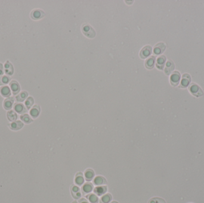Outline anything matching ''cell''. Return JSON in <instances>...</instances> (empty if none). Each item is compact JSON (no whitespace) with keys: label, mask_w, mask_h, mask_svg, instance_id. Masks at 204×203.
<instances>
[{"label":"cell","mask_w":204,"mask_h":203,"mask_svg":"<svg viewBox=\"0 0 204 203\" xmlns=\"http://www.w3.org/2000/svg\"><path fill=\"white\" fill-rule=\"evenodd\" d=\"M82 31L84 35L89 38H94L96 36V31L88 24H84L82 26Z\"/></svg>","instance_id":"6da1fadb"},{"label":"cell","mask_w":204,"mask_h":203,"mask_svg":"<svg viewBox=\"0 0 204 203\" xmlns=\"http://www.w3.org/2000/svg\"><path fill=\"white\" fill-rule=\"evenodd\" d=\"M189 91L191 92V93L193 95V96L196 97H199L202 96L203 95V91L202 90V89L196 84H192L190 85V86L189 88Z\"/></svg>","instance_id":"7a4b0ae2"},{"label":"cell","mask_w":204,"mask_h":203,"mask_svg":"<svg viewBox=\"0 0 204 203\" xmlns=\"http://www.w3.org/2000/svg\"><path fill=\"white\" fill-rule=\"evenodd\" d=\"M45 16L44 12L39 9L34 10L31 13V17L34 20H39L44 17Z\"/></svg>","instance_id":"3957f363"},{"label":"cell","mask_w":204,"mask_h":203,"mask_svg":"<svg viewBox=\"0 0 204 203\" xmlns=\"http://www.w3.org/2000/svg\"><path fill=\"white\" fill-rule=\"evenodd\" d=\"M152 47L150 45H146L144 47L140 52V57L143 59H146L152 53Z\"/></svg>","instance_id":"277c9868"},{"label":"cell","mask_w":204,"mask_h":203,"mask_svg":"<svg viewBox=\"0 0 204 203\" xmlns=\"http://www.w3.org/2000/svg\"><path fill=\"white\" fill-rule=\"evenodd\" d=\"M71 191L72 197L75 200H79L82 195L80 188L77 185H72L71 188Z\"/></svg>","instance_id":"5b68a950"},{"label":"cell","mask_w":204,"mask_h":203,"mask_svg":"<svg viewBox=\"0 0 204 203\" xmlns=\"http://www.w3.org/2000/svg\"><path fill=\"white\" fill-rule=\"evenodd\" d=\"M107 191V187L106 185L102 186H97L93 189L94 194L97 195V196H102L106 193Z\"/></svg>","instance_id":"8992f818"},{"label":"cell","mask_w":204,"mask_h":203,"mask_svg":"<svg viewBox=\"0 0 204 203\" xmlns=\"http://www.w3.org/2000/svg\"><path fill=\"white\" fill-rule=\"evenodd\" d=\"M94 189V186L93 183L91 182H86L85 183L82 188H81V190H82V193L83 195H88L90 194L93 190Z\"/></svg>","instance_id":"52a82bcc"},{"label":"cell","mask_w":204,"mask_h":203,"mask_svg":"<svg viewBox=\"0 0 204 203\" xmlns=\"http://www.w3.org/2000/svg\"><path fill=\"white\" fill-rule=\"evenodd\" d=\"M166 48V45L164 43H160L157 44L154 49V53L155 55H159L161 54L164 52Z\"/></svg>","instance_id":"ba28073f"},{"label":"cell","mask_w":204,"mask_h":203,"mask_svg":"<svg viewBox=\"0 0 204 203\" xmlns=\"http://www.w3.org/2000/svg\"><path fill=\"white\" fill-rule=\"evenodd\" d=\"M180 79V75L179 72H174L170 77V82L172 85L176 86L179 84Z\"/></svg>","instance_id":"9c48e42d"},{"label":"cell","mask_w":204,"mask_h":203,"mask_svg":"<svg viewBox=\"0 0 204 203\" xmlns=\"http://www.w3.org/2000/svg\"><path fill=\"white\" fill-rule=\"evenodd\" d=\"M190 81H191V77H190V76L187 73L184 74L182 76L180 87L183 88L187 87L190 84Z\"/></svg>","instance_id":"30bf717a"},{"label":"cell","mask_w":204,"mask_h":203,"mask_svg":"<svg viewBox=\"0 0 204 203\" xmlns=\"http://www.w3.org/2000/svg\"><path fill=\"white\" fill-rule=\"evenodd\" d=\"M75 183L77 186H81L84 183V177L82 172H78L75 177Z\"/></svg>","instance_id":"8fae6325"},{"label":"cell","mask_w":204,"mask_h":203,"mask_svg":"<svg viewBox=\"0 0 204 203\" xmlns=\"http://www.w3.org/2000/svg\"><path fill=\"white\" fill-rule=\"evenodd\" d=\"M107 183V181L102 176H97L93 179V184L96 186L105 185Z\"/></svg>","instance_id":"7c38bea8"},{"label":"cell","mask_w":204,"mask_h":203,"mask_svg":"<svg viewBox=\"0 0 204 203\" xmlns=\"http://www.w3.org/2000/svg\"><path fill=\"white\" fill-rule=\"evenodd\" d=\"M10 88H11V89L13 91V93L14 95H16L18 93H19V92L20 90V85L17 81H16V80H12L10 84Z\"/></svg>","instance_id":"4fadbf2b"},{"label":"cell","mask_w":204,"mask_h":203,"mask_svg":"<svg viewBox=\"0 0 204 203\" xmlns=\"http://www.w3.org/2000/svg\"><path fill=\"white\" fill-rule=\"evenodd\" d=\"M94 171L91 169H88L84 172V178L87 182L92 181L94 178Z\"/></svg>","instance_id":"5bb4252c"},{"label":"cell","mask_w":204,"mask_h":203,"mask_svg":"<svg viewBox=\"0 0 204 203\" xmlns=\"http://www.w3.org/2000/svg\"><path fill=\"white\" fill-rule=\"evenodd\" d=\"M8 126H9L10 128L12 130H18L22 128V127L23 126V123L21 121L18 120V121H14V122L9 124Z\"/></svg>","instance_id":"9a60e30c"},{"label":"cell","mask_w":204,"mask_h":203,"mask_svg":"<svg viewBox=\"0 0 204 203\" xmlns=\"http://www.w3.org/2000/svg\"><path fill=\"white\" fill-rule=\"evenodd\" d=\"M166 61V57L164 56H161L157 59L156 61V67L160 70H162Z\"/></svg>","instance_id":"2e32d148"},{"label":"cell","mask_w":204,"mask_h":203,"mask_svg":"<svg viewBox=\"0 0 204 203\" xmlns=\"http://www.w3.org/2000/svg\"><path fill=\"white\" fill-rule=\"evenodd\" d=\"M174 63H173V61L170 60H168L166 63V66L164 70L165 73L167 75H169L171 73V72L174 70Z\"/></svg>","instance_id":"e0dca14e"},{"label":"cell","mask_w":204,"mask_h":203,"mask_svg":"<svg viewBox=\"0 0 204 203\" xmlns=\"http://www.w3.org/2000/svg\"><path fill=\"white\" fill-rule=\"evenodd\" d=\"M155 59L156 58L155 56H151L146 60L145 62V66L147 69H152L154 67Z\"/></svg>","instance_id":"ac0fdd59"},{"label":"cell","mask_w":204,"mask_h":203,"mask_svg":"<svg viewBox=\"0 0 204 203\" xmlns=\"http://www.w3.org/2000/svg\"><path fill=\"white\" fill-rule=\"evenodd\" d=\"M4 69L6 74L8 75H12L14 73V67L8 61H7L4 65Z\"/></svg>","instance_id":"d6986e66"},{"label":"cell","mask_w":204,"mask_h":203,"mask_svg":"<svg viewBox=\"0 0 204 203\" xmlns=\"http://www.w3.org/2000/svg\"><path fill=\"white\" fill-rule=\"evenodd\" d=\"M14 104V98L13 97H9L6 99L4 101V107L6 110L11 109L13 105Z\"/></svg>","instance_id":"ffe728a7"},{"label":"cell","mask_w":204,"mask_h":203,"mask_svg":"<svg viewBox=\"0 0 204 203\" xmlns=\"http://www.w3.org/2000/svg\"><path fill=\"white\" fill-rule=\"evenodd\" d=\"M112 196L111 194H105L100 199V203H110L112 201Z\"/></svg>","instance_id":"44dd1931"},{"label":"cell","mask_w":204,"mask_h":203,"mask_svg":"<svg viewBox=\"0 0 204 203\" xmlns=\"http://www.w3.org/2000/svg\"><path fill=\"white\" fill-rule=\"evenodd\" d=\"M40 111H41V109H40L39 106L38 105H35L33 107V108L30 111V114L32 117L36 118L39 116L40 113Z\"/></svg>","instance_id":"7402d4cb"},{"label":"cell","mask_w":204,"mask_h":203,"mask_svg":"<svg viewBox=\"0 0 204 203\" xmlns=\"http://www.w3.org/2000/svg\"><path fill=\"white\" fill-rule=\"evenodd\" d=\"M86 198L90 203H98L99 201L98 196L95 194H89L86 196Z\"/></svg>","instance_id":"603a6c76"},{"label":"cell","mask_w":204,"mask_h":203,"mask_svg":"<svg viewBox=\"0 0 204 203\" xmlns=\"http://www.w3.org/2000/svg\"><path fill=\"white\" fill-rule=\"evenodd\" d=\"M14 109L16 112H18L20 114L24 113L26 112V108L25 107V106L22 104H16L15 107H14Z\"/></svg>","instance_id":"cb8c5ba5"},{"label":"cell","mask_w":204,"mask_h":203,"mask_svg":"<svg viewBox=\"0 0 204 203\" xmlns=\"http://www.w3.org/2000/svg\"><path fill=\"white\" fill-rule=\"evenodd\" d=\"M0 92H1L2 96L3 97H8L10 96V95H11L10 89L7 86H5V87L1 88V89H0Z\"/></svg>","instance_id":"d4e9b609"},{"label":"cell","mask_w":204,"mask_h":203,"mask_svg":"<svg viewBox=\"0 0 204 203\" xmlns=\"http://www.w3.org/2000/svg\"><path fill=\"white\" fill-rule=\"evenodd\" d=\"M28 96V93L26 91H22L18 95L16 98L17 101L22 102L27 98Z\"/></svg>","instance_id":"484cf974"},{"label":"cell","mask_w":204,"mask_h":203,"mask_svg":"<svg viewBox=\"0 0 204 203\" xmlns=\"http://www.w3.org/2000/svg\"><path fill=\"white\" fill-rule=\"evenodd\" d=\"M7 118L11 121H15L18 118V116L14 111L10 110L7 112Z\"/></svg>","instance_id":"4316f807"},{"label":"cell","mask_w":204,"mask_h":203,"mask_svg":"<svg viewBox=\"0 0 204 203\" xmlns=\"http://www.w3.org/2000/svg\"><path fill=\"white\" fill-rule=\"evenodd\" d=\"M148 203H166L165 200L160 197H154L149 200Z\"/></svg>","instance_id":"83f0119b"},{"label":"cell","mask_w":204,"mask_h":203,"mask_svg":"<svg viewBox=\"0 0 204 203\" xmlns=\"http://www.w3.org/2000/svg\"><path fill=\"white\" fill-rule=\"evenodd\" d=\"M20 119L26 123H30L33 121L32 119L30 117V116L28 114H26L22 115L20 116Z\"/></svg>","instance_id":"f1b7e54d"},{"label":"cell","mask_w":204,"mask_h":203,"mask_svg":"<svg viewBox=\"0 0 204 203\" xmlns=\"http://www.w3.org/2000/svg\"><path fill=\"white\" fill-rule=\"evenodd\" d=\"M34 100L32 97H29L28 98V99L26 100V102H25V105L27 107V109H29L32 106V105L34 104Z\"/></svg>","instance_id":"f546056e"},{"label":"cell","mask_w":204,"mask_h":203,"mask_svg":"<svg viewBox=\"0 0 204 203\" xmlns=\"http://www.w3.org/2000/svg\"><path fill=\"white\" fill-rule=\"evenodd\" d=\"M10 78L7 76H3L0 77V85L6 84L9 82Z\"/></svg>","instance_id":"4dcf8cb0"},{"label":"cell","mask_w":204,"mask_h":203,"mask_svg":"<svg viewBox=\"0 0 204 203\" xmlns=\"http://www.w3.org/2000/svg\"><path fill=\"white\" fill-rule=\"evenodd\" d=\"M78 203H90L89 201L85 198H81L78 200Z\"/></svg>","instance_id":"1f68e13d"},{"label":"cell","mask_w":204,"mask_h":203,"mask_svg":"<svg viewBox=\"0 0 204 203\" xmlns=\"http://www.w3.org/2000/svg\"><path fill=\"white\" fill-rule=\"evenodd\" d=\"M4 73V71H3V64L1 63H0V76L2 75Z\"/></svg>","instance_id":"d6a6232c"},{"label":"cell","mask_w":204,"mask_h":203,"mask_svg":"<svg viewBox=\"0 0 204 203\" xmlns=\"http://www.w3.org/2000/svg\"><path fill=\"white\" fill-rule=\"evenodd\" d=\"M110 203H119V202H117V201H112V202H111Z\"/></svg>","instance_id":"836d02e7"},{"label":"cell","mask_w":204,"mask_h":203,"mask_svg":"<svg viewBox=\"0 0 204 203\" xmlns=\"http://www.w3.org/2000/svg\"><path fill=\"white\" fill-rule=\"evenodd\" d=\"M72 203H78L76 201H73Z\"/></svg>","instance_id":"e575fe53"}]
</instances>
